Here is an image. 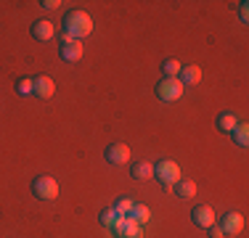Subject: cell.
<instances>
[{
  "instance_id": "obj_19",
  "label": "cell",
  "mask_w": 249,
  "mask_h": 238,
  "mask_svg": "<svg viewBox=\"0 0 249 238\" xmlns=\"http://www.w3.org/2000/svg\"><path fill=\"white\" fill-rule=\"evenodd\" d=\"M162 71H164V77H178L180 74V61H178V58H164Z\"/></svg>"
},
{
  "instance_id": "obj_18",
  "label": "cell",
  "mask_w": 249,
  "mask_h": 238,
  "mask_svg": "<svg viewBox=\"0 0 249 238\" xmlns=\"http://www.w3.org/2000/svg\"><path fill=\"white\" fill-rule=\"evenodd\" d=\"M16 93H19L21 98H27V95H35V80H29V77H21V80L16 82Z\"/></svg>"
},
{
  "instance_id": "obj_24",
  "label": "cell",
  "mask_w": 249,
  "mask_h": 238,
  "mask_svg": "<svg viewBox=\"0 0 249 238\" xmlns=\"http://www.w3.org/2000/svg\"><path fill=\"white\" fill-rule=\"evenodd\" d=\"M40 5H43V8H48V11H53V8H58L61 3H58V0H43Z\"/></svg>"
},
{
  "instance_id": "obj_21",
  "label": "cell",
  "mask_w": 249,
  "mask_h": 238,
  "mask_svg": "<svg viewBox=\"0 0 249 238\" xmlns=\"http://www.w3.org/2000/svg\"><path fill=\"white\" fill-rule=\"evenodd\" d=\"M111 209H114L117 214H120V217H127L130 209H133V201H130V199H120L114 206H111Z\"/></svg>"
},
{
  "instance_id": "obj_10",
  "label": "cell",
  "mask_w": 249,
  "mask_h": 238,
  "mask_svg": "<svg viewBox=\"0 0 249 238\" xmlns=\"http://www.w3.org/2000/svg\"><path fill=\"white\" fill-rule=\"evenodd\" d=\"M53 93H56V82H53L48 74L35 77V95H37V98L48 101V98H53Z\"/></svg>"
},
{
  "instance_id": "obj_23",
  "label": "cell",
  "mask_w": 249,
  "mask_h": 238,
  "mask_svg": "<svg viewBox=\"0 0 249 238\" xmlns=\"http://www.w3.org/2000/svg\"><path fill=\"white\" fill-rule=\"evenodd\" d=\"M207 230H210V238H223V230L217 228V222L212 225V228H207Z\"/></svg>"
},
{
  "instance_id": "obj_8",
  "label": "cell",
  "mask_w": 249,
  "mask_h": 238,
  "mask_svg": "<svg viewBox=\"0 0 249 238\" xmlns=\"http://www.w3.org/2000/svg\"><path fill=\"white\" fill-rule=\"evenodd\" d=\"M191 220L199 225V228H212V225L217 222V217H215V212H212V206H207V204H199V206H194V212H191Z\"/></svg>"
},
{
  "instance_id": "obj_12",
  "label": "cell",
  "mask_w": 249,
  "mask_h": 238,
  "mask_svg": "<svg viewBox=\"0 0 249 238\" xmlns=\"http://www.w3.org/2000/svg\"><path fill=\"white\" fill-rule=\"evenodd\" d=\"M173 190H175V196H178V199L191 201L194 196H196V183H194V180H178L175 186H173Z\"/></svg>"
},
{
  "instance_id": "obj_13",
  "label": "cell",
  "mask_w": 249,
  "mask_h": 238,
  "mask_svg": "<svg viewBox=\"0 0 249 238\" xmlns=\"http://www.w3.org/2000/svg\"><path fill=\"white\" fill-rule=\"evenodd\" d=\"M178 80L183 82V87L196 85V82L201 80V69L196 67V64H191V67H180V74H178Z\"/></svg>"
},
{
  "instance_id": "obj_7",
  "label": "cell",
  "mask_w": 249,
  "mask_h": 238,
  "mask_svg": "<svg viewBox=\"0 0 249 238\" xmlns=\"http://www.w3.org/2000/svg\"><path fill=\"white\" fill-rule=\"evenodd\" d=\"M217 228L223 230V236H239L244 230V214L239 212H228L225 217L217 222Z\"/></svg>"
},
{
  "instance_id": "obj_25",
  "label": "cell",
  "mask_w": 249,
  "mask_h": 238,
  "mask_svg": "<svg viewBox=\"0 0 249 238\" xmlns=\"http://www.w3.org/2000/svg\"><path fill=\"white\" fill-rule=\"evenodd\" d=\"M67 43H74V37L69 32H61V45H67Z\"/></svg>"
},
{
  "instance_id": "obj_3",
  "label": "cell",
  "mask_w": 249,
  "mask_h": 238,
  "mask_svg": "<svg viewBox=\"0 0 249 238\" xmlns=\"http://www.w3.org/2000/svg\"><path fill=\"white\" fill-rule=\"evenodd\" d=\"M183 93H186V87H183V82L178 80V77H162V80L157 82V98L164 101V103L180 101Z\"/></svg>"
},
{
  "instance_id": "obj_14",
  "label": "cell",
  "mask_w": 249,
  "mask_h": 238,
  "mask_svg": "<svg viewBox=\"0 0 249 238\" xmlns=\"http://www.w3.org/2000/svg\"><path fill=\"white\" fill-rule=\"evenodd\" d=\"M231 138H233V143L239 148H247L249 146V124L247 122H239L233 130H231Z\"/></svg>"
},
{
  "instance_id": "obj_11",
  "label": "cell",
  "mask_w": 249,
  "mask_h": 238,
  "mask_svg": "<svg viewBox=\"0 0 249 238\" xmlns=\"http://www.w3.org/2000/svg\"><path fill=\"white\" fill-rule=\"evenodd\" d=\"M53 34H56V27H53L48 19H40V21L32 24V37L40 40V43H48Z\"/></svg>"
},
{
  "instance_id": "obj_5",
  "label": "cell",
  "mask_w": 249,
  "mask_h": 238,
  "mask_svg": "<svg viewBox=\"0 0 249 238\" xmlns=\"http://www.w3.org/2000/svg\"><path fill=\"white\" fill-rule=\"evenodd\" d=\"M111 233H114V238H141V225L130 217H120L111 225Z\"/></svg>"
},
{
  "instance_id": "obj_15",
  "label": "cell",
  "mask_w": 249,
  "mask_h": 238,
  "mask_svg": "<svg viewBox=\"0 0 249 238\" xmlns=\"http://www.w3.org/2000/svg\"><path fill=\"white\" fill-rule=\"evenodd\" d=\"M130 175H133L135 180H149V177H154V164H149V162H133Z\"/></svg>"
},
{
  "instance_id": "obj_2",
  "label": "cell",
  "mask_w": 249,
  "mask_h": 238,
  "mask_svg": "<svg viewBox=\"0 0 249 238\" xmlns=\"http://www.w3.org/2000/svg\"><path fill=\"white\" fill-rule=\"evenodd\" d=\"M154 177L162 183L164 190H170L178 180H183V177H180V167H178V162H173V159H162V162L154 164Z\"/></svg>"
},
{
  "instance_id": "obj_9",
  "label": "cell",
  "mask_w": 249,
  "mask_h": 238,
  "mask_svg": "<svg viewBox=\"0 0 249 238\" xmlns=\"http://www.w3.org/2000/svg\"><path fill=\"white\" fill-rule=\"evenodd\" d=\"M82 53H85L82 40H74V43H67V45L58 48V56H61V61H67V64H77L82 58Z\"/></svg>"
},
{
  "instance_id": "obj_1",
  "label": "cell",
  "mask_w": 249,
  "mask_h": 238,
  "mask_svg": "<svg viewBox=\"0 0 249 238\" xmlns=\"http://www.w3.org/2000/svg\"><path fill=\"white\" fill-rule=\"evenodd\" d=\"M64 32H69L74 40H85L88 34L93 32L90 14H85V11H80V8L69 11V14L64 16Z\"/></svg>"
},
{
  "instance_id": "obj_6",
  "label": "cell",
  "mask_w": 249,
  "mask_h": 238,
  "mask_svg": "<svg viewBox=\"0 0 249 238\" xmlns=\"http://www.w3.org/2000/svg\"><path fill=\"white\" fill-rule=\"evenodd\" d=\"M104 156H106V162H109L111 167L127 164L130 162V148H127V143H111V146H106Z\"/></svg>"
},
{
  "instance_id": "obj_22",
  "label": "cell",
  "mask_w": 249,
  "mask_h": 238,
  "mask_svg": "<svg viewBox=\"0 0 249 238\" xmlns=\"http://www.w3.org/2000/svg\"><path fill=\"white\" fill-rule=\"evenodd\" d=\"M239 19H241V24L249 21V3H247V0H241V3H239Z\"/></svg>"
},
{
  "instance_id": "obj_16",
  "label": "cell",
  "mask_w": 249,
  "mask_h": 238,
  "mask_svg": "<svg viewBox=\"0 0 249 238\" xmlns=\"http://www.w3.org/2000/svg\"><path fill=\"white\" fill-rule=\"evenodd\" d=\"M127 217L135 220L138 225H146L151 220V212H149V206H146V204H133V209H130Z\"/></svg>"
},
{
  "instance_id": "obj_17",
  "label": "cell",
  "mask_w": 249,
  "mask_h": 238,
  "mask_svg": "<svg viewBox=\"0 0 249 238\" xmlns=\"http://www.w3.org/2000/svg\"><path fill=\"white\" fill-rule=\"evenodd\" d=\"M236 124H239V119H236V114H231V111H225V114L217 117V130H220V133H231Z\"/></svg>"
},
{
  "instance_id": "obj_20",
  "label": "cell",
  "mask_w": 249,
  "mask_h": 238,
  "mask_svg": "<svg viewBox=\"0 0 249 238\" xmlns=\"http://www.w3.org/2000/svg\"><path fill=\"white\" fill-rule=\"evenodd\" d=\"M117 220H120V214H117L114 209H104V212H101V217H98V222L104 225V228L111 230V225H114Z\"/></svg>"
},
{
  "instance_id": "obj_4",
  "label": "cell",
  "mask_w": 249,
  "mask_h": 238,
  "mask_svg": "<svg viewBox=\"0 0 249 238\" xmlns=\"http://www.w3.org/2000/svg\"><path fill=\"white\" fill-rule=\"evenodd\" d=\"M32 193L37 196L40 201H53L58 196V183H56V177H51V175H37L32 180Z\"/></svg>"
}]
</instances>
